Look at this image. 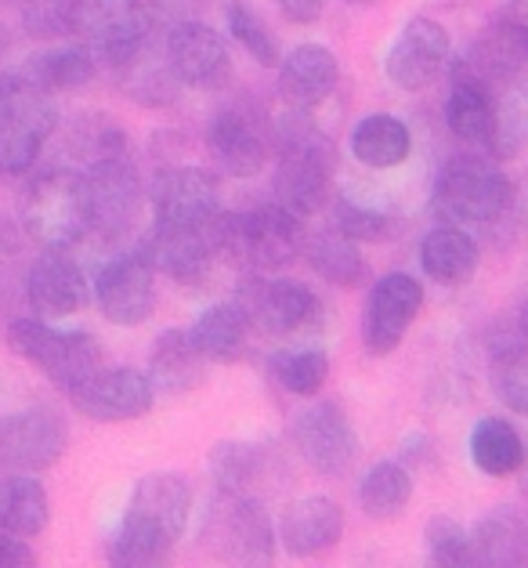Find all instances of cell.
Returning a JSON list of instances; mask_svg holds the SVG:
<instances>
[{"instance_id": "1", "label": "cell", "mask_w": 528, "mask_h": 568, "mask_svg": "<svg viewBox=\"0 0 528 568\" xmlns=\"http://www.w3.org/2000/svg\"><path fill=\"white\" fill-rule=\"evenodd\" d=\"M333 168L337 152L326 131H318L304 113H290L275 123V203L301 221L318 214L333 200Z\"/></svg>"}, {"instance_id": "2", "label": "cell", "mask_w": 528, "mask_h": 568, "mask_svg": "<svg viewBox=\"0 0 528 568\" xmlns=\"http://www.w3.org/2000/svg\"><path fill=\"white\" fill-rule=\"evenodd\" d=\"M304 221L275 200L250 211H221L217 217V257L246 275L283 272L304 251Z\"/></svg>"}, {"instance_id": "3", "label": "cell", "mask_w": 528, "mask_h": 568, "mask_svg": "<svg viewBox=\"0 0 528 568\" xmlns=\"http://www.w3.org/2000/svg\"><path fill=\"white\" fill-rule=\"evenodd\" d=\"M514 206V185L496 163L481 156H456L438 171L435 211L446 225H499Z\"/></svg>"}, {"instance_id": "4", "label": "cell", "mask_w": 528, "mask_h": 568, "mask_svg": "<svg viewBox=\"0 0 528 568\" xmlns=\"http://www.w3.org/2000/svg\"><path fill=\"white\" fill-rule=\"evenodd\" d=\"M200 539L225 568L275 565V529L254 496L217 493L206 507Z\"/></svg>"}, {"instance_id": "5", "label": "cell", "mask_w": 528, "mask_h": 568, "mask_svg": "<svg viewBox=\"0 0 528 568\" xmlns=\"http://www.w3.org/2000/svg\"><path fill=\"white\" fill-rule=\"evenodd\" d=\"M8 348L37 366L51 384L73 392L94 369H102V344L83 329H59L44 318H16L8 326Z\"/></svg>"}, {"instance_id": "6", "label": "cell", "mask_w": 528, "mask_h": 568, "mask_svg": "<svg viewBox=\"0 0 528 568\" xmlns=\"http://www.w3.org/2000/svg\"><path fill=\"white\" fill-rule=\"evenodd\" d=\"M59 128L54 99L22 73H0V171L26 174Z\"/></svg>"}, {"instance_id": "7", "label": "cell", "mask_w": 528, "mask_h": 568, "mask_svg": "<svg viewBox=\"0 0 528 568\" xmlns=\"http://www.w3.org/2000/svg\"><path fill=\"white\" fill-rule=\"evenodd\" d=\"M22 229L44 251H73L88 240L80 206V171L48 168L30 178L22 192Z\"/></svg>"}, {"instance_id": "8", "label": "cell", "mask_w": 528, "mask_h": 568, "mask_svg": "<svg viewBox=\"0 0 528 568\" xmlns=\"http://www.w3.org/2000/svg\"><path fill=\"white\" fill-rule=\"evenodd\" d=\"M145 203L142 174L128 160H105L80 171V206L88 221V235L94 240H120L138 225Z\"/></svg>"}, {"instance_id": "9", "label": "cell", "mask_w": 528, "mask_h": 568, "mask_svg": "<svg viewBox=\"0 0 528 568\" xmlns=\"http://www.w3.org/2000/svg\"><path fill=\"white\" fill-rule=\"evenodd\" d=\"M206 145H211V156L225 174L254 178L275 156V123L257 102H229L211 116Z\"/></svg>"}, {"instance_id": "10", "label": "cell", "mask_w": 528, "mask_h": 568, "mask_svg": "<svg viewBox=\"0 0 528 568\" xmlns=\"http://www.w3.org/2000/svg\"><path fill=\"white\" fill-rule=\"evenodd\" d=\"M192 518V485L185 475L174 470H156L134 481L131 500L123 507L120 525L131 532L160 539V544H177Z\"/></svg>"}, {"instance_id": "11", "label": "cell", "mask_w": 528, "mask_h": 568, "mask_svg": "<svg viewBox=\"0 0 528 568\" xmlns=\"http://www.w3.org/2000/svg\"><path fill=\"white\" fill-rule=\"evenodd\" d=\"M235 304L246 315V323L261 337H290L315 323L318 297L297 280H264V275H246Z\"/></svg>"}, {"instance_id": "12", "label": "cell", "mask_w": 528, "mask_h": 568, "mask_svg": "<svg viewBox=\"0 0 528 568\" xmlns=\"http://www.w3.org/2000/svg\"><path fill=\"white\" fill-rule=\"evenodd\" d=\"M91 286L102 315L116 326H142L156 312V268L145 246L116 254L109 265H102Z\"/></svg>"}, {"instance_id": "13", "label": "cell", "mask_w": 528, "mask_h": 568, "mask_svg": "<svg viewBox=\"0 0 528 568\" xmlns=\"http://www.w3.org/2000/svg\"><path fill=\"white\" fill-rule=\"evenodd\" d=\"M163 51L182 88L192 91H221L235 73L225 37L196 19L174 22L163 37Z\"/></svg>"}, {"instance_id": "14", "label": "cell", "mask_w": 528, "mask_h": 568, "mask_svg": "<svg viewBox=\"0 0 528 568\" xmlns=\"http://www.w3.org/2000/svg\"><path fill=\"white\" fill-rule=\"evenodd\" d=\"M69 446V427L54 409L33 406L0 417V464L22 475H37L62 460Z\"/></svg>"}, {"instance_id": "15", "label": "cell", "mask_w": 528, "mask_h": 568, "mask_svg": "<svg viewBox=\"0 0 528 568\" xmlns=\"http://www.w3.org/2000/svg\"><path fill=\"white\" fill-rule=\"evenodd\" d=\"M69 398L88 420L123 424L145 417L152 409V398H156V387H152L149 373L134 366H102L83 384H77Z\"/></svg>"}, {"instance_id": "16", "label": "cell", "mask_w": 528, "mask_h": 568, "mask_svg": "<svg viewBox=\"0 0 528 568\" xmlns=\"http://www.w3.org/2000/svg\"><path fill=\"white\" fill-rule=\"evenodd\" d=\"M294 442L308 467L326 478H344L358 460V438L337 402H315L304 409L294 420Z\"/></svg>"}, {"instance_id": "17", "label": "cell", "mask_w": 528, "mask_h": 568, "mask_svg": "<svg viewBox=\"0 0 528 568\" xmlns=\"http://www.w3.org/2000/svg\"><path fill=\"white\" fill-rule=\"evenodd\" d=\"M424 308V286L406 272L380 275L363 312V341L373 355H392Z\"/></svg>"}, {"instance_id": "18", "label": "cell", "mask_w": 528, "mask_h": 568, "mask_svg": "<svg viewBox=\"0 0 528 568\" xmlns=\"http://www.w3.org/2000/svg\"><path fill=\"white\" fill-rule=\"evenodd\" d=\"M449 33L446 26L427 19V16H416L402 26V33L395 37L392 51H387V80L402 91H424L438 80L441 69L449 65Z\"/></svg>"}, {"instance_id": "19", "label": "cell", "mask_w": 528, "mask_h": 568, "mask_svg": "<svg viewBox=\"0 0 528 568\" xmlns=\"http://www.w3.org/2000/svg\"><path fill=\"white\" fill-rule=\"evenodd\" d=\"M456 73L481 80L493 94L507 88L510 80L528 73V30L518 19H496L481 37L470 40V48L456 59Z\"/></svg>"}, {"instance_id": "20", "label": "cell", "mask_w": 528, "mask_h": 568, "mask_svg": "<svg viewBox=\"0 0 528 568\" xmlns=\"http://www.w3.org/2000/svg\"><path fill=\"white\" fill-rule=\"evenodd\" d=\"M152 214L160 225H211L221 214V192L211 171L166 168L152 178Z\"/></svg>"}, {"instance_id": "21", "label": "cell", "mask_w": 528, "mask_h": 568, "mask_svg": "<svg viewBox=\"0 0 528 568\" xmlns=\"http://www.w3.org/2000/svg\"><path fill=\"white\" fill-rule=\"evenodd\" d=\"M142 246L156 272L171 275L174 283H196L217 257V221L211 225H160V221H152V232Z\"/></svg>"}, {"instance_id": "22", "label": "cell", "mask_w": 528, "mask_h": 568, "mask_svg": "<svg viewBox=\"0 0 528 568\" xmlns=\"http://www.w3.org/2000/svg\"><path fill=\"white\" fill-rule=\"evenodd\" d=\"M91 290L69 251H40L26 268V297L40 315H77L88 308Z\"/></svg>"}, {"instance_id": "23", "label": "cell", "mask_w": 528, "mask_h": 568, "mask_svg": "<svg viewBox=\"0 0 528 568\" xmlns=\"http://www.w3.org/2000/svg\"><path fill=\"white\" fill-rule=\"evenodd\" d=\"M341 80V65L333 51L323 44H297L280 62V99L294 109V113H308V109L323 105Z\"/></svg>"}, {"instance_id": "24", "label": "cell", "mask_w": 528, "mask_h": 568, "mask_svg": "<svg viewBox=\"0 0 528 568\" xmlns=\"http://www.w3.org/2000/svg\"><path fill=\"white\" fill-rule=\"evenodd\" d=\"M344 536V510L329 496H304L290 504L280 521V539L294 558H318L341 544Z\"/></svg>"}, {"instance_id": "25", "label": "cell", "mask_w": 528, "mask_h": 568, "mask_svg": "<svg viewBox=\"0 0 528 568\" xmlns=\"http://www.w3.org/2000/svg\"><path fill=\"white\" fill-rule=\"evenodd\" d=\"M475 568H528V515L521 507H493L470 529Z\"/></svg>"}, {"instance_id": "26", "label": "cell", "mask_w": 528, "mask_h": 568, "mask_svg": "<svg viewBox=\"0 0 528 568\" xmlns=\"http://www.w3.org/2000/svg\"><path fill=\"white\" fill-rule=\"evenodd\" d=\"M446 128L453 131L456 142L493 149L496 138V94L481 84V80L456 73L449 80V99H446Z\"/></svg>"}, {"instance_id": "27", "label": "cell", "mask_w": 528, "mask_h": 568, "mask_svg": "<svg viewBox=\"0 0 528 568\" xmlns=\"http://www.w3.org/2000/svg\"><path fill=\"white\" fill-rule=\"evenodd\" d=\"M203 363L189 329H163L149 352V381L163 395H189L203 384Z\"/></svg>"}, {"instance_id": "28", "label": "cell", "mask_w": 528, "mask_h": 568, "mask_svg": "<svg viewBox=\"0 0 528 568\" xmlns=\"http://www.w3.org/2000/svg\"><path fill=\"white\" fill-rule=\"evenodd\" d=\"M192 344H196V352L206 358V363H240L246 355V337H250V323L246 315L240 312V304L235 301H221V304H211L196 323L189 329Z\"/></svg>"}, {"instance_id": "29", "label": "cell", "mask_w": 528, "mask_h": 568, "mask_svg": "<svg viewBox=\"0 0 528 568\" xmlns=\"http://www.w3.org/2000/svg\"><path fill=\"white\" fill-rule=\"evenodd\" d=\"M19 73L30 80L33 88L44 94H62V91H80L88 88L94 77H99V59L83 48V44H65V48H51L40 51L26 62Z\"/></svg>"}, {"instance_id": "30", "label": "cell", "mask_w": 528, "mask_h": 568, "mask_svg": "<svg viewBox=\"0 0 528 568\" xmlns=\"http://www.w3.org/2000/svg\"><path fill=\"white\" fill-rule=\"evenodd\" d=\"M420 265L427 272V280H435L441 286H460L478 272V243L464 229L438 225L424 235Z\"/></svg>"}, {"instance_id": "31", "label": "cell", "mask_w": 528, "mask_h": 568, "mask_svg": "<svg viewBox=\"0 0 528 568\" xmlns=\"http://www.w3.org/2000/svg\"><path fill=\"white\" fill-rule=\"evenodd\" d=\"M48 515V493L33 475H22V470L0 475V532L33 539L44 532Z\"/></svg>"}, {"instance_id": "32", "label": "cell", "mask_w": 528, "mask_h": 568, "mask_svg": "<svg viewBox=\"0 0 528 568\" xmlns=\"http://www.w3.org/2000/svg\"><path fill=\"white\" fill-rule=\"evenodd\" d=\"M409 152H413V134L392 113H373L366 120H358V128L352 131V156L373 171L398 168V163L409 160Z\"/></svg>"}, {"instance_id": "33", "label": "cell", "mask_w": 528, "mask_h": 568, "mask_svg": "<svg viewBox=\"0 0 528 568\" xmlns=\"http://www.w3.org/2000/svg\"><path fill=\"white\" fill-rule=\"evenodd\" d=\"M304 257H308V265L333 286L352 290V286H363L369 280L366 257H363V251H358V243L347 240V235L337 229H326V232L312 235V240L304 243Z\"/></svg>"}, {"instance_id": "34", "label": "cell", "mask_w": 528, "mask_h": 568, "mask_svg": "<svg viewBox=\"0 0 528 568\" xmlns=\"http://www.w3.org/2000/svg\"><path fill=\"white\" fill-rule=\"evenodd\" d=\"M470 460L493 478H507L525 467V442L514 432V424L499 417H485L470 432Z\"/></svg>"}, {"instance_id": "35", "label": "cell", "mask_w": 528, "mask_h": 568, "mask_svg": "<svg viewBox=\"0 0 528 568\" xmlns=\"http://www.w3.org/2000/svg\"><path fill=\"white\" fill-rule=\"evenodd\" d=\"M65 149L83 171V168H94V163L120 160L123 149H128V134H123L120 123H113L102 113H80L65 128Z\"/></svg>"}, {"instance_id": "36", "label": "cell", "mask_w": 528, "mask_h": 568, "mask_svg": "<svg viewBox=\"0 0 528 568\" xmlns=\"http://www.w3.org/2000/svg\"><path fill=\"white\" fill-rule=\"evenodd\" d=\"M120 88L131 94L138 105H171L177 99V88H182V80L174 77L171 62H166V51L156 44L149 48L145 54H138V59L120 69Z\"/></svg>"}, {"instance_id": "37", "label": "cell", "mask_w": 528, "mask_h": 568, "mask_svg": "<svg viewBox=\"0 0 528 568\" xmlns=\"http://www.w3.org/2000/svg\"><path fill=\"white\" fill-rule=\"evenodd\" d=\"M409 496H413V478H409V470L395 460L373 464L366 470L363 485H358V507H363L373 521L398 518L402 510H406Z\"/></svg>"}, {"instance_id": "38", "label": "cell", "mask_w": 528, "mask_h": 568, "mask_svg": "<svg viewBox=\"0 0 528 568\" xmlns=\"http://www.w3.org/2000/svg\"><path fill=\"white\" fill-rule=\"evenodd\" d=\"M211 478L217 493L250 496L257 478H264V449L254 442H217L211 449Z\"/></svg>"}, {"instance_id": "39", "label": "cell", "mask_w": 528, "mask_h": 568, "mask_svg": "<svg viewBox=\"0 0 528 568\" xmlns=\"http://www.w3.org/2000/svg\"><path fill=\"white\" fill-rule=\"evenodd\" d=\"M525 145H528V73L496 91V138L489 152L496 160H514Z\"/></svg>"}, {"instance_id": "40", "label": "cell", "mask_w": 528, "mask_h": 568, "mask_svg": "<svg viewBox=\"0 0 528 568\" xmlns=\"http://www.w3.org/2000/svg\"><path fill=\"white\" fill-rule=\"evenodd\" d=\"M493 387L507 409L528 417V341H504L493 352Z\"/></svg>"}, {"instance_id": "41", "label": "cell", "mask_w": 528, "mask_h": 568, "mask_svg": "<svg viewBox=\"0 0 528 568\" xmlns=\"http://www.w3.org/2000/svg\"><path fill=\"white\" fill-rule=\"evenodd\" d=\"M272 373L290 395L312 398L329 377V355L323 348H286L272 358Z\"/></svg>"}, {"instance_id": "42", "label": "cell", "mask_w": 528, "mask_h": 568, "mask_svg": "<svg viewBox=\"0 0 528 568\" xmlns=\"http://www.w3.org/2000/svg\"><path fill=\"white\" fill-rule=\"evenodd\" d=\"M225 22H229V33L235 37V44H240L250 59L264 69H280L283 48L254 8L243 4V0H232V4L225 8Z\"/></svg>"}, {"instance_id": "43", "label": "cell", "mask_w": 528, "mask_h": 568, "mask_svg": "<svg viewBox=\"0 0 528 568\" xmlns=\"http://www.w3.org/2000/svg\"><path fill=\"white\" fill-rule=\"evenodd\" d=\"M22 30L37 40L73 37V11L77 0H16Z\"/></svg>"}, {"instance_id": "44", "label": "cell", "mask_w": 528, "mask_h": 568, "mask_svg": "<svg viewBox=\"0 0 528 568\" xmlns=\"http://www.w3.org/2000/svg\"><path fill=\"white\" fill-rule=\"evenodd\" d=\"M171 544H160V539L131 532V529H116L113 544H109V568H166L171 565Z\"/></svg>"}, {"instance_id": "45", "label": "cell", "mask_w": 528, "mask_h": 568, "mask_svg": "<svg viewBox=\"0 0 528 568\" xmlns=\"http://www.w3.org/2000/svg\"><path fill=\"white\" fill-rule=\"evenodd\" d=\"M427 561L430 568H475L470 536L446 515L427 525Z\"/></svg>"}, {"instance_id": "46", "label": "cell", "mask_w": 528, "mask_h": 568, "mask_svg": "<svg viewBox=\"0 0 528 568\" xmlns=\"http://www.w3.org/2000/svg\"><path fill=\"white\" fill-rule=\"evenodd\" d=\"M333 229L344 232L347 240H355V243H377L392 235V217L363 203L337 200V206H333Z\"/></svg>"}, {"instance_id": "47", "label": "cell", "mask_w": 528, "mask_h": 568, "mask_svg": "<svg viewBox=\"0 0 528 568\" xmlns=\"http://www.w3.org/2000/svg\"><path fill=\"white\" fill-rule=\"evenodd\" d=\"M0 568H40V561L22 536L0 532Z\"/></svg>"}, {"instance_id": "48", "label": "cell", "mask_w": 528, "mask_h": 568, "mask_svg": "<svg viewBox=\"0 0 528 568\" xmlns=\"http://www.w3.org/2000/svg\"><path fill=\"white\" fill-rule=\"evenodd\" d=\"M275 4H280V11L290 22L312 26V22H318V16H323L326 0H275Z\"/></svg>"}, {"instance_id": "49", "label": "cell", "mask_w": 528, "mask_h": 568, "mask_svg": "<svg viewBox=\"0 0 528 568\" xmlns=\"http://www.w3.org/2000/svg\"><path fill=\"white\" fill-rule=\"evenodd\" d=\"M149 4L160 11L166 26H174V22H185L192 11L206 4V0H149Z\"/></svg>"}, {"instance_id": "50", "label": "cell", "mask_w": 528, "mask_h": 568, "mask_svg": "<svg viewBox=\"0 0 528 568\" xmlns=\"http://www.w3.org/2000/svg\"><path fill=\"white\" fill-rule=\"evenodd\" d=\"M518 329H521V337L528 341V297L521 301V312H518Z\"/></svg>"}, {"instance_id": "51", "label": "cell", "mask_w": 528, "mask_h": 568, "mask_svg": "<svg viewBox=\"0 0 528 568\" xmlns=\"http://www.w3.org/2000/svg\"><path fill=\"white\" fill-rule=\"evenodd\" d=\"M4 44H8V40H4V26H0V51H4Z\"/></svg>"}, {"instance_id": "52", "label": "cell", "mask_w": 528, "mask_h": 568, "mask_svg": "<svg viewBox=\"0 0 528 568\" xmlns=\"http://www.w3.org/2000/svg\"><path fill=\"white\" fill-rule=\"evenodd\" d=\"M352 4H366V0H352Z\"/></svg>"}, {"instance_id": "53", "label": "cell", "mask_w": 528, "mask_h": 568, "mask_svg": "<svg viewBox=\"0 0 528 568\" xmlns=\"http://www.w3.org/2000/svg\"><path fill=\"white\" fill-rule=\"evenodd\" d=\"M11 4H16V0H11Z\"/></svg>"}]
</instances>
